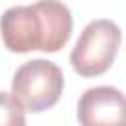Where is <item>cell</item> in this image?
<instances>
[{
    "label": "cell",
    "mask_w": 126,
    "mask_h": 126,
    "mask_svg": "<svg viewBox=\"0 0 126 126\" xmlns=\"http://www.w3.org/2000/svg\"><path fill=\"white\" fill-rule=\"evenodd\" d=\"M73 32L71 10L61 0H37L32 6H12L0 16V33L8 51L33 49L55 53L67 45Z\"/></svg>",
    "instance_id": "obj_1"
},
{
    "label": "cell",
    "mask_w": 126,
    "mask_h": 126,
    "mask_svg": "<svg viewBox=\"0 0 126 126\" xmlns=\"http://www.w3.org/2000/svg\"><path fill=\"white\" fill-rule=\"evenodd\" d=\"M122 32L112 20L100 18L89 22L71 49V67L81 77H98L106 73L116 59Z\"/></svg>",
    "instance_id": "obj_2"
},
{
    "label": "cell",
    "mask_w": 126,
    "mask_h": 126,
    "mask_svg": "<svg viewBox=\"0 0 126 126\" xmlns=\"http://www.w3.org/2000/svg\"><path fill=\"white\" fill-rule=\"evenodd\" d=\"M63 71L47 59H32L22 63L12 79V94L30 112H43L57 104L63 93Z\"/></svg>",
    "instance_id": "obj_3"
},
{
    "label": "cell",
    "mask_w": 126,
    "mask_h": 126,
    "mask_svg": "<svg viewBox=\"0 0 126 126\" xmlns=\"http://www.w3.org/2000/svg\"><path fill=\"white\" fill-rule=\"evenodd\" d=\"M81 126H126V94L110 85L87 89L77 102Z\"/></svg>",
    "instance_id": "obj_4"
},
{
    "label": "cell",
    "mask_w": 126,
    "mask_h": 126,
    "mask_svg": "<svg viewBox=\"0 0 126 126\" xmlns=\"http://www.w3.org/2000/svg\"><path fill=\"white\" fill-rule=\"evenodd\" d=\"M0 126H26V108L6 91H0Z\"/></svg>",
    "instance_id": "obj_5"
}]
</instances>
